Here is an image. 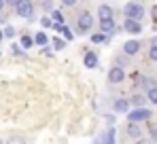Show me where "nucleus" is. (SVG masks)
Segmentation results:
<instances>
[{"instance_id": "1", "label": "nucleus", "mask_w": 157, "mask_h": 144, "mask_svg": "<svg viewBox=\"0 0 157 144\" xmlns=\"http://www.w3.org/2000/svg\"><path fill=\"white\" fill-rule=\"evenodd\" d=\"M128 119L134 121V123H142V121H149V119H151V110H149V108H142V106H136V108L132 110L130 115H128Z\"/></svg>"}, {"instance_id": "2", "label": "nucleus", "mask_w": 157, "mask_h": 144, "mask_svg": "<svg viewBox=\"0 0 157 144\" xmlns=\"http://www.w3.org/2000/svg\"><path fill=\"white\" fill-rule=\"evenodd\" d=\"M123 13H125V17H130V19H142L144 9H142L140 4H136V2H130V4H125Z\"/></svg>"}, {"instance_id": "3", "label": "nucleus", "mask_w": 157, "mask_h": 144, "mask_svg": "<svg viewBox=\"0 0 157 144\" xmlns=\"http://www.w3.org/2000/svg\"><path fill=\"white\" fill-rule=\"evenodd\" d=\"M15 11H17V15H19V17H32L34 6H32V2H30V0H19V2L15 4Z\"/></svg>"}, {"instance_id": "4", "label": "nucleus", "mask_w": 157, "mask_h": 144, "mask_svg": "<svg viewBox=\"0 0 157 144\" xmlns=\"http://www.w3.org/2000/svg\"><path fill=\"white\" fill-rule=\"evenodd\" d=\"M123 30L125 32H130V34H140L142 32V25H140V19H125V24H123Z\"/></svg>"}, {"instance_id": "5", "label": "nucleus", "mask_w": 157, "mask_h": 144, "mask_svg": "<svg viewBox=\"0 0 157 144\" xmlns=\"http://www.w3.org/2000/svg\"><path fill=\"white\" fill-rule=\"evenodd\" d=\"M123 78H125V72H123V68H121V66H115L113 70L108 72V81H110L113 85H117V83H121Z\"/></svg>"}, {"instance_id": "6", "label": "nucleus", "mask_w": 157, "mask_h": 144, "mask_svg": "<svg viewBox=\"0 0 157 144\" xmlns=\"http://www.w3.org/2000/svg\"><path fill=\"white\" fill-rule=\"evenodd\" d=\"M91 25H94V17H91L89 13H83V15L78 17V30H81V32L91 30Z\"/></svg>"}, {"instance_id": "7", "label": "nucleus", "mask_w": 157, "mask_h": 144, "mask_svg": "<svg viewBox=\"0 0 157 144\" xmlns=\"http://www.w3.org/2000/svg\"><path fill=\"white\" fill-rule=\"evenodd\" d=\"M83 64H85L87 68H96V66H98V55H96L94 51H87L85 57H83Z\"/></svg>"}, {"instance_id": "8", "label": "nucleus", "mask_w": 157, "mask_h": 144, "mask_svg": "<svg viewBox=\"0 0 157 144\" xmlns=\"http://www.w3.org/2000/svg\"><path fill=\"white\" fill-rule=\"evenodd\" d=\"M123 51H125V55H136V53L140 51V43H138V40H128V43L123 45Z\"/></svg>"}, {"instance_id": "9", "label": "nucleus", "mask_w": 157, "mask_h": 144, "mask_svg": "<svg viewBox=\"0 0 157 144\" xmlns=\"http://www.w3.org/2000/svg\"><path fill=\"white\" fill-rule=\"evenodd\" d=\"M100 30H102L104 34H110V32L115 30V21H113V17H108V19H100Z\"/></svg>"}, {"instance_id": "10", "label": "nucleus", "mask_w": 157, "mask_h": 144, "mask_svg": "<svg viewBox=\"0 0 157 144\" xmlns=\"http://www.w3.org/2000/svg\"><path fill=\"white\" fill-rule=\"evenodd\" d=\"M128 136H130V138H140V125H138V123L130 121V125H128Z\"/></svg>"}, {"instance_id": "11", "label": "nucleus", "mask_w": 157, "mask_h": 144, "mask_svg": "<svg viewBox=\"0 0 157 144\" xmlns=\"http://www.w3.org/2000/svg\"><path fill=\"white\" fill-rule=\"evenodd\" d=\"M128 108H130V102L128 100H117L115 102V110L117 112H128Z\"/></svg>"}, {"instance_id": "12", "label": "nucleus", "mask_w": 157, "mask_h": 144, "mask_svg": "<svg viewBox=\"0 0 157 144\" xmlns=\"http://www.w3.org/2000/svg\"><path fill=\"white\" fill-rule=\"evenodd\" d=\"M98 13H100V19H108V17H113V9H110L108 4H102V6L98 9Z\"/></svg>"}, {"instance_id": "13", "label": "nucleus", "mask_w": 157, "mask_h": 144, "mask_svg": "<svg viewBox=\"0 0 157 144\" xmlns=\"http://www.w3.org/2000/svg\"><path fill=\"white\" fill-rule=\"evenodd\" d=\"M34 43H36V45H40V47H45V45L49 43V38H47V34H45V32H38V34L34 36Z\"/></svg>"}, {"instance_id": "14", "label": "nucleus", "mask_w": 157, "mask_h": 144, "mask_svg": "<svg viewBox=\"0 0 157 144\" xmlns=\"http://www.w3.org/2000/svg\"><path fill=\"white\" fill-rule=\"evenodd\" d=\"M100 140H104V142H115V129H108Z\"/></svg>"}, {"instance_id": "15", "label": "nucleus", "mask_w": 157, "mask_h": 144, "mask_svg": "<svg viewBox=\"0 0 157 144\" xmlns=\"http://www.w3.org/2000/svg\"><path fill=\"white\" fill-rule=\"evenodd\" d=\"M32 43H34V38H30V36H21V47H24V49H30V47H32Z\"/></svg>"}, {"instance_id": "16", "label": "nucleus", "mask_w": 157, "mask_h": 144, "mask_svg": "<svg viewBox=\"0 0 157 144\" xmlns=\"http://www.w3.org/2000/svg\"><path fill=\"white\" fill-rule=\"evenodd\" d=\"M149 100H151L153 104H157V87H151V89H149Z\"/></svg>"}, {"instance_id": "17", "label": "nucleus", "mask_w": 157, "mask_h": 144, "mask_svg": "<svg viewBox=\"0 0 157 144\" xmlns=\"http://www.w3.org/2000/svg\"><path fill=\"white\" fill-rule=\"evenodd\" d=\"M4 36H6V38H13V36H15V28H13V25H6V28H4Z\"/></svg>"}, {"instance_id": "18", "label": "nucleus", "mask_w": 157, "mask_h": 144, "mask_svg": "<svg viewBox=\"0 0 157 144\" xmlns=\"http://www.w3.org/2000/svg\"><path fill=\"white\" fill-rule=\"evenodd\" d=\"M62 34H64L66 40H72V38H75V34L70 32V28H62Z\"/></svg>"}, {"instance_id": "19", "label": "nucleus", "mask_w": 157, "mask_h": 144, "mask_svg": "<svg viewBox=\"0 0 157 144\" xmlns=\"http://www.w3.org/2000/svg\"><path fill=\"white\" fill-rule=\"evenodd\" d=\"M51 19H53V24H62V13H59V11H53Z\"/></svg>"}, {"instance_id": "20", "label": "nucleus", "mask_w": 157, "mask_h": 144, "mask_svg": "<svg viewBox=\"0 0 157 144\" xmlns=\"http://www.w3.org/2000/svg\"><path fill=\"white\" fill-rule=\"evenodd\" d=\"M132 104H134V106H142V104H144V97L142 96H134L132 97Z\"/></svg>"}, {"instance_id": "21", "label": "nucleus", "mask_w": 157, "mask_h": 144, "mask_svg": "<svg viewBox=\"0 0 157 144\" xmlns=\"http://www.w3.org/2000/svg\"><path fill=\"white\" fill-rule=\"evenodd\" d=\"M91 40H94V43H104V40H106L104 32H102V34H94V36H91Z\"/></svg>"}, {"instance_id": "22", "label": "nucleus", "mask_w": 157, "mask_h": 144, "mask_svg": "<svg viewBox=\"0 0 157 144\" xmlns=\"http://www.w3.org/2000/svg\"><path fill=\"white\" fill-rule=\"evenodd\" d=\"M64 45H66V43H64L62 38H53V47L57 49V51H59V49H64Z\"/></svg>"}, {"instance_id": "23", "label": "nucleus", "mask_w": 157, "mask_h": 144, "mask_svg": "<svg viewBox=\"0 0 157 144\" xmlns=\"http://www.w3.org/2000/svg\"><path fill=\"white\" fill-rule=\"evenodd\" d=\"M40 25H43V28H51V25H53V19H49V17H43V19H40Z\"/></svg>"}, {"instance_id": "24", "label": "nucleus", "mask_w": 157, "mask_h": 144, "mask_svg": "<svg viewBox=\"0 0 157 144\" xmlns=\"http://www.w3.org/2000/svg\"><path fill=\"white\" fill-rule=\"evenodd\" d=\"M149 55H151L153 62H157V47H151V53H149Z\"/></svg>"}, {"instance_id": "25", "label": "nucleus", "mask_w": 157, "mask_h": 144, "mask_svg": "<svg viewBox=\"0 0 157 144\" xmlns=\"http://www.w3.org/2000/svg\"><path fill=\"white\" fill-rule=\"evenodd\" d=\"M151 138H153V140H157V125H153V127H151Z\"/></svg>"}, {"instance_id": "26", "label": "nucleus", "mask_w": 157, "mask_h": 144, "mask_svg": "<svg viewBox=\"0 0 157 144\" xmlns=\"http://www.w3.org/2000/svg\"><path fill=\"white\" fill-rule=\"evenodd\" d=\"M151 17H153V21H157V6L151 9Z\"/></svg>"}, {"instance_id": "27", "label": "nucleus", "mask_w": 157, "mask_h": 144, "mask_svg": "<svg viewBox=\"0 0 157 144\" xmlns=\"http://www.w3.org/2000/svg\"><path fill=\"white\" fill-rule=\"evenodd\" d=\"M66 6H72V4H77V0H62Z\"/></svg>"}, {"instance_id": "28", "label": "nucleus", "mask_w": 157, "mask_h": 144, "mask_svg": "<svg viewBox=\"0 0 157 144\" xmlns=\"http://www.w3.org/2000/svg\"><path fill=\"white\" fill-rule=\"evenodd\" d=\"M4 2H6V4H13V6H15V4H17L19 0H4Z\"/></svg>"}, {"instance_id": "29", "label": "nucleus", "mask_w": 157, "mask_h": 144, "mask_svg": "<svg viewBox=\"0 0 157 144\" xmlns=\"http://www.w3.org/2000/svg\"><path fill=\"white\" fill-rule=\"evenodd\" d=\"M151 47H157V36L153 38V40H151Z\"/></svg>"}, {"instance_id": "30", "label": "nucleus", "mask_w": 157, "mask_h": 144, "mask_svg": "<svg viewBox=\"0 0 157 144\" xmlns=\"http://www.w3.org/2000/svg\"><path fill=\"white\" fill-rule=\"evenodd\" d=\"M4 4H6V2H4V0H0V11H2V6H4Z\"/></svg>"}, {"instance_id": "31", "label": "nucleus", "mask_w": 157, "mask_h": 144, "mask_svg": "<svg viewBox=\"0 0 157 144\" xmlns=\"http://www.w3.org/2000/svg\"><path fill=\"white\" fill-rule=\"evenodd\" d=\"M2 36H4V32H2V30H0V40H2Z\"/></svg>"}]
</instances>
